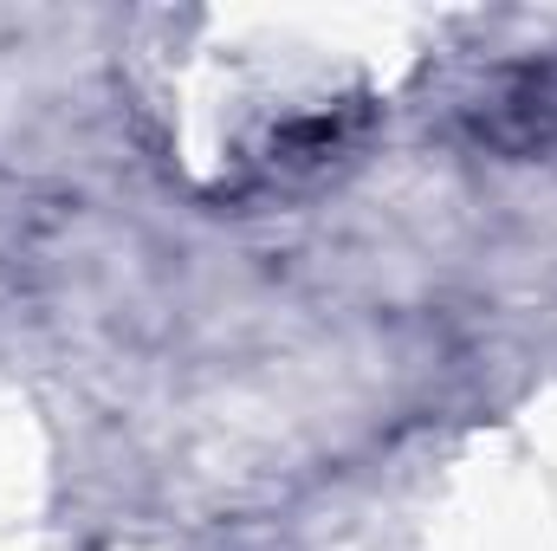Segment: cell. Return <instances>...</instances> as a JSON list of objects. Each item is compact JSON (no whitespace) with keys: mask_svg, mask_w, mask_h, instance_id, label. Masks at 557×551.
<instances>
[{"mask_svg":"<svg viewBox=\"0 0 557 551\" xmlns=\"http://www.w3.org/2000/svg\"><path fill=\"white\" fill-rule=\"evenodd\" d=\"M467 131L499 156H557V52L499 72L467 105Z\"/></svg>","mask_w":557,"mask_h":551,"instance_id":"obj_1","label":"cell"}]
</instances>
